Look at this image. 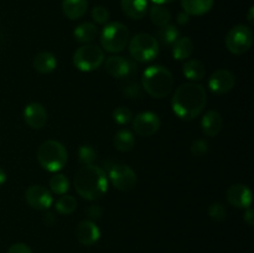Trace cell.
Here are the masks:
<instances>
[{"label":"cell","mask_w":254,"mask_h":253,"mask_svg":"<svg viewBox=\"0 0 254 253\" xmlns=\"http://www.w3.org/2000/svg\"><path fill=\"white\" fill-rule=\"evenodd\" d=\"M207 103V93L202 84L189 82L179 86L171 98L173 112L183 121L200 117Z\"/></svg>","instance_id":"cell-1"},{"label":"cell","mask_w":254,"mask_h":253,"mask_svg":"<svg viewBox=\"0 0 254 253\" xmlns=\"http://www.w3.org/2000/svg\"><path fill=\"white\" fill-rule=\"evenodd\" d=\"M76 192L88 201L99 200L108 191L106 171L97 165H84L77 170L73 180Z\"/></svg>","instance_id":"cell-2"},{"label":"cell","mask_w":254,"mask_h":253,"mask_svg":"<svg viewBox=\"0 0 254 253\" xmlns=\"http://www.w3.org/2000/svg\"><path fill=\"white\" fill-rule=\"evenodd\" d=\"M174 87L173 73L160 64L149 66L141 76V88L150 97L161 99L171 93Z\"/></svg>","instance_id":"cell-3"},{"label":"cell","mask_w":254,"mask_h":253,"mask_svg":"<svg viewBox=\"0 0 254 253\" xmlns=\"http://www.w3.org/2000/svg\"><path fill=\"white\" fill-rule=\"evenodd\" d=\"M37 160L42 169L50 173H59L66 166L68 153L66 146L60 141L50 139L44 141L37 150Z\"/></svg>","instance_id":"cell-4"},{"label":"cell","mask_w":254,"mask_h":253,"mask_svg":"<svg viewBox=\"0 0 254 253\" xmlns=\"http://www.w3.org/2000/svg\"><path fill=\"white\" fill-rule=\"evenodd\" d=\"M99 39H101L102 50H106L107 52H111V54H118L128 46L130 34L126 25L114 21L106 24Z\"/></svg>","instance_id":"cell-5"},{"label":"cell","mask_w":254,"mask_h":253,"mask_svg":"<svg viewBox=\"0 0 254 253\" xmlns=\"http://www.w3.org/2000/svg\"><path fill=\"white\" fill-rule=\"evenodd\" d=\"M128 49L133 60L138 62H150L158 57L160 44L153 35L140 32L129 40Z\"/></svg>","instance_id":"cell-6"},{"label":"cell","mask_w":254,"mask_h":253,"mask_svg":"<svg viewBox=\"0 0 254 253\" xmlns=\"http://www.w3.org/2000/svg\"><path fill=\"white\" fill-rule=\"evenodd\" d=\"M72 62L78 71L92 72L103 64L104 51L94 44H84L74 51Z\"/></svg>","instance_id":"cell-7"},{"label":"cell","mask_w":254,"mask_h":253,"mask_svg":"<svg viewBox=\"0 0 254 253\" xmlns=\"http://www.w3.org/2000/svg\"><path fill=\"white\" fill-rule=\"evenodd\" d=\"M225 44L232 55L240 56V55L246 54L253 44L252 29L242 24L236 25L226 35Z\"/></svg>","instance_id":"cell-8"},{"label":"cell","mask_w":254,"mask_h":253,"mask_svg":"<svg viewBox=\"0 0 254 253\" xmlns=\"http://www.w3.org/2000/svg\"><path fill=\"white\" fill-rule=\"evenodd\" d=\"M112 185L119 191H130L136 185V174L130 166L123 163H111L107 166Z\"/></svg>","instance_id":"cell-9"},{"label":"cell","mask_w":254,"mask_h":253,"mask_svg":"<svg viewBox=\"0 0 254 253\" xmlns=\"http://www.w3.org/2000/svg\"><path fill=\"white\" fill-rule=\"evenodd\" d=\"M131 126H133V130L135 131V134H138L139 136L148 138V136L154 135L160 129L161 122L158 114L148 111L141 112L133 117Z\"/></svg>","instance_id":"cell-10"},{"label":"cell","mask_w":254,"mask_h":253,"mask_svg":"<svg viewBox=\"0 0 254 253\" xmlns=\"http://www.w3.org/2000/svg\"><path fill=\"white\" fill-rule=\"evenodd\" d=\"M25 201L36 211H46L54 203L52 192L42 185H31L25 191Z\"/></svg>","instance_id":"cell-11"},{"label":"cell","mask_w":254,"mask_h":253,"mask_svg":"<svg viewBox=\"0 0 254 253\" xmlns=\"http://www.w3.org/2000/svg\"><path fill=\"white\" fill-rule=\"evenodd\" d=\"M104 67L109 76L119 79L130 77L134 72H136V64L133 61L118 55L107 57L104 61Z\"/></svg>","instance_id":"cell-12"},{"label":"cell","mask_w":254,"mask_h":253,"mask_svg":"<svg viewBox=\"0 0 254 253\" xmlns=\"http://www.w3.org/2000/svg\"><path fill=\"white\" fill-rule=\"evenodd\" d=\"M236 84V77L228 69H217L211 74L208 87L215 94H226L232 91Z\"/></svg>","instance_id":"cell-13"},{"label":"cell","mask_w":254,"mask_h":253,"mask_svg":"<svg viewBox=\"0 0 254 253\" xmlns=\"http://www.w3.org/2000/svg\"><path fill=\"white\" fill-rule=\"evenodd\" d=\"M226 197L230 205L237 208H248L252 205V191L247 185L243 184H233L227 189Z\"/></svg>","instance_id":"cell-14"},{"label":"cell","mask_w":254,"mask_h":253,"mask_svg":"<svg viewBox=\"0 0 254 253\" xmlns=\"http://www.w3.org/2000/svg\"><path fill=\"white\" fill-rule=\"evenodd\" d=\"M24 121L31 129H42L47 123V111L39 102H31L24 108Z\"/></svg>","instance_id":"cell-15"},{"label":"cell","mask_w":254,"mask_h":253,"mask_svg":"<svg viewBox=\"0 0 254 253\" xmlns=\"http://www.w3.org/2000/svg\"><path fill=\"white\" fill-rule=\"evenodd\" d=\"M76 238L81 245L93 246L101 238V230L94 221H81L76 228Z\"/></svg>","instance_id":"cell-16"},{"label":"cell","mask_w":254,"mask_h":253,"mask_svg":"<svg viewBox=\"0 0 254 253\" xmlns=\"http://www.w3.org/2000/svg\"><path fill=\"white\" fill-rule=\"evenodd\" d=\"M223 126V118L220 112L211 109L203 114L201 119V128H202L203 134L210 138H215L221 133Z\"/></svg>","instance_id":"cell-17"},{"label":"cell","mask_w":254,"mask_h":253,"mask_svg":"<svg viewBox=\"0 0 254 253\" xmlns=\"http://www.w3.org/2000/svg\"><path fill=\"white\" fill-rule=\"evenodd\" d=\"M124 15L131 20H141L145 17L149 9L148 0H121Z\"/></svg>","instance_id":"cell-18"},{"label":"cell","mask_w":254,"mask_h":253,"mask_svg":"<svg viewBox=\"0 0 254 253\" xmlns=\"http://www.w3.org/2000/svg\"><path fill=\"white\" fill-rule=\"evenodd\" d=\"M32 67L40 74H49L56 69L57 59L54 54L49 51L39 52L35 55L32 60Z\"/></svg>","instance_id":"cell-19"},{"label":"cell","mask_w":254,"mask_h":253,"mask_svg":"<svg viewBox=\"0 0 254 253\" xmlns=\"http://www.w3.org/2000/svg\"><path fill=\"white\" fill-rule=\"evenodd\" d=\"M88 0H62V12L69 20H78L86 15Z\"/></svg>","instance_id":"cell-20"},{"label":"cell","mask_w":254,"mask_h":253,"mask_svg":"<svg viewBox=\"0 0 254 253\" xmlns=\"http://www.w3.org/2000/svg\"><path fill=\"white\" fill-rule=\"evenodd\" d=\"M193 42L190 37L184 36L179 37L173 45H171V54L173 57L178 61H186V60L190 59L193 54Z\"/></svg>","instance_id":"cell-21"},{"label":"cell","mask_w":254,"mask_h":253,"mask_svg":"<svg viewBox=\"0 0 254 253\" xmlns=\"http://www.w3.org/2000/svg\"><path fill=\"white\" fill-rule=\"evenodd\" d=\"M215 0H181V6L188 15L202 16L213 7Z\"/></svg>","instance_id":"cell-22"},{"label":"cell","mask_w":254,"mask_h":253,"mask_svg":"<svg viewBox=\"0 0 254 253\" xmlns=\"http://www.w3.org/2000/svg\"><path fill=\"white\" fill-rule=\"evenodd\" d=\"M183 73L191 82L202 81L206 77L205 63L196 59L186 60L183 66Z\"/></svg>","instance_id":"cell-23"},{"label":"cell","mask_w":254,"mask_h":253,"mask_svg":"<svg viewBox=\"0 0 254 253\" xmlns=\"http://www.w3.org/2000/svg\"><path fill=\"white\" fill-rule=\"evenodd\" d=\"M73 36L79 44H92L98 36V27L93 22H82L74 29Z\"/></svg>","instance_id":"cell-24"},{"label":"cell","mask_w":254,"mask_h":253,"mask_svg":"<svg viewBox=\"0 0 254 253\" xmlns=\"http://www.w3.org/2000/svg\"><path fill=\"white\" fill-rule=\"evenodd\" d=\"M113 145L121 153H128V151L133 150L134 145H135V138L130 130L121 129L114 134Z\"/></svg>","instance_id":"cell-25"},{"label":"cell","mask_w":254,"mask_h":253,"mask_svg":"<svg viewBox=\"0 0 254 253\" xmlns=\"http://www.w3.org/2000/svg\"><path fill=\"white\" fill-rule=\"evenodd\" d=\"M179 37H180V32H179L178 27L171 24L159 27L155 35V39L158 40L159 44H163L165 46H171Z\"/></svg>","instance_id":"cell-26"},{"label":"cell","mask_w":254,"mask_h":253,"mask_svg":"<svg viewBox=\"0 0 254 253\" xmlns=\"http://www.w3.org/2000/svg\"><path fill=\"white\" fill-rule=\"evenodd\" d=\"M149 15H150L151 22L158 27L165 26V25L170 24L171 21L170 11H169V9H166L164 5L154 4L153 6L150 7Z\"/></svg>","instance_id":"cell-27"},{"label":"cell","mask_w":254,"mask_h":253,"mask_svg":"<svg viewBox=\"0 0 254 253\" xmlns=\"http://www.w3.org/2000/svg\"><path fill=\"white\" fill-rule=\"evenodd\" d=\"M49 186L52 193H56L60 196L66 195L67 191L69 190V180L64 174L55 173L50 179Z\"/></svg>","instance_id":"cell-28"},{"label":"cell","mask_w":254,"mask_h":253,"mask_svg":"<svg viewBox=\"0 0 254 253\" xmlns=\"http://www.w3.org/2000/svg\"><path fill=\"white\" fill-rule=\"evenodd\" d=\"M55 208L60 215H71L76 211L77 201L71 195H61L55 202Z\"/></svg>","instance_id":"cell-29"},{"label":"cell","mask_w":254,"mask_h":253,"mask_svg":"<svg viewBox=\"0 0 254 253\" xmlns=\"http://www.w3.org/2000/svg\"><path fill=\"white\" fill-rule=\"evenodd\" d=\"M78 160L84 165H93L97 160V151L96 149L92 148L91 145H82L78 149Z\"/></svg>","instance_id":"cell-30"},{"label":"cell","mask_w":254,"mask_h":253,"mask_svg":"<svg viewBox=\"0 0 254 253\" xmlns=\"http://www.w3.org/2000/svg\"><path fill=\"white\" fill-rule=\"evenodd\" d=\"M113 119L121 126H127L133 121V112L127 107H117L113 111Z\"/></svg>","instance_id":"cell-31"},{"label":"cell","mask_w":254,"mask_h":253,"mask_svg":"<svg viewBox=\"0 0 254 253\" xmlns=\"http://www.w3.org/2000/svg\"><path fill=\"white\" fill-rule=\"evenodd\" d=\"M124 96L129 99H138L140 98L143 91H141V86L136 81H129L122 88Z\"/></svg>","instance_id":"cell-32"},{"label":"cell","mask_w":254,"mask_h":253,"mask_svg":"<svg viewBox=\"0 0 254 253\" xmlns=\"http://www.w3.org/2000/svg\"><path fill=\"white\" fill-rule=\"evenodd\" d=\"M208 216L213 221H216V222H222V221L226 220L227 210H226V207L221 202H213L208 207Z\"/></svg>","instance_id":"cell-33"},{"label":"cell","mask_w":254,"mask_h":253,"mask_svg":"<svg viewBox=\"0 0 254 253\" xmlns=\"http://www.w3.org/2000/svg\"><path fill=\"white\" fill-rule=\"evenodd\" d=\"M92 19L98 25H106L109 20V11L104 6H94L92 10Z\"/></svg>","instance_id":"cell-34"},{"label":"cell","mask_w":254,"mask_h":253,"mask_svg":"<svg viewBox=\"0 0 254 253\" xmlns=\"http://www.w3.org/2000/svg\"><path fill=\"white\" fill-rule=\"evenodd\" d=\"M208 141L205 139H197L196 141H193L192 145H191V154L193 156H203L208 153Z\"/></svg>","instance_id":"cell-35"},{"label":"cell","mask_w":254,"mask_h":253,"mask_svg":"<svg viewBox=\"0 0 254 253\" xmlns=\"http://www.w3.org/2000/svg\"><path fill=\"white\" fill-rule=\"evenodd\" d=\"M6 253H32V250L26 243H14L10 246Z\"/></svg>","instance_id":"cell-36"},{"label":"cell","mask_w":254,"mask_h":253,"mask_svg":"<svg viewBox=\"0 0 254 253\" xmlns=\"http://www.w3.org/2000/svg\"><path fill=\"white\" fill-rule=\"evenodd\" d=\"M87 216L89 217V220L94 221V220H99L102 216V208L99 207L98 205H91L86 210Z\"/></svg>","instance_id":"cell-37"},{"label":"cell","mask_w":254,"mask_h":253,"mask_svg":"<svg viewBox=\"0 0 254 253\" xmlns=\"http://www.w3.org/2000/svg\"><path fill=\"white\" fill-rule=\"evenodd\" d=\"M243 220H245V222L247 223L250 227H253L254 226V211L252 210V208L251 207L246 208L245 215H243Z\"/></svg>","instance_id":"cell-38"},{"label":"cell","mask_w":254,"mask_h":253,"mask_svg":"<svg viewBox=\"0 0 254 253\" xmlns=\"http://www.w3.org/2000/svg\"><path fill=\"white\" fill-rule=\"evenodd\" d=\"M189 20H190V15L186 14L185 11L180 12V14L178 15V22H179V24H180V25L188 24Z\"/></svg>","instance_id":"cell-39"},{"label":"cell","mask_w":254,"mask_h":253,"mask_svg":"<svg viewBox=\"0 0 254 253\" xmlns=\"http://www.w3.org/2000/svg\"><path fill=\"white\" fill-rule=\"evenodd\" d=\"M45 222H46V225H50L51 226L52 223L55 222V217H54V213H51V212H47L46 215H45Z\"/></svg>","instance_id":"cell-40"},{"label":"cell","mask_w":254,"mask_h":253,"mask_svg":"<svg viewBox=\"0 0 254 253\" xmlns=\"http://www.w3.org/2000/svg\"><path fill=\"white\" fill-rule=\"evenodd\" d=\"M6 179H7L6 173H5L4 169L0 166V186H2L5 183H6Z\"/></svg>","instance_id":"cell-41"},{"label":"cell","mask_w":254,"mask_h":253,"mask_svg":"<svg viewBox=\"0 0 254 253\" xmlns=\"http://www.w3.org/2000/svg\"><path fill=\"white\" fill-rule=\"evenodd\" d=\"M247 20H248V22H250L251 25L254 24V7H253V6H251L250 11H248Z\"/></svg>","instance_id":"cell-42"},{"label":"cell","mask_w":254,"mask_h":253,"mask_svg":"<svg viewBox=\"0 0 254 253\" xmlns=\"http://www.w3.org/2000/svg\"><path fill=\"white\" fill-rule=\"evenodd\" d=\"M154 4H158V5H165L169 4V2H173L174 0H151Z\"/></svg>","instance_id":"cell-43"}]
</instances>
